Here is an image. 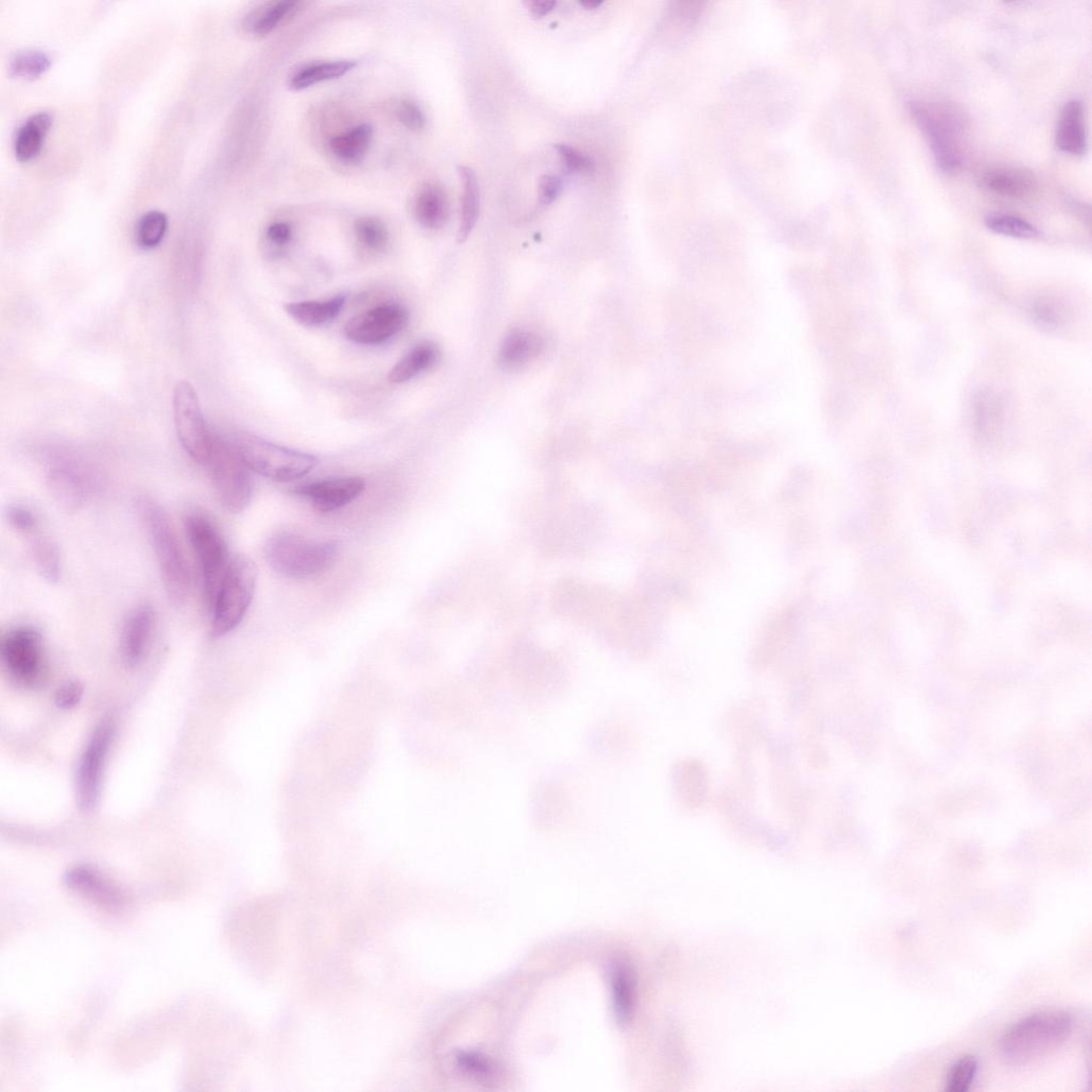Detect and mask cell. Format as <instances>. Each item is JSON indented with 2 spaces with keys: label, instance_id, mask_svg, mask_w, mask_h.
Masks as SVG:
<instances>
[{
  "label": "cell",
  "instance_id": "obj_1",
  "mask_svg": "<svg viewBox=\"0 0 1092 1092\" xmlns=\"http://www.w3.org/2000/svg\"><path fill=\"white\" fill-rule=\"evenodd\" d=\"M136 505L150 537L167 597L175 606L184 605L190 592L191 575L173 524L151 497L140 496Z\"/></svg>",
  "mask_w": 1092,
  "mask_h": 1092
},
{
  "label": "cell",
  "instance_id": "obj_2",
  "mask_svg": "<svg viewBox=\"0 0 1092 1092\" xmlns=\"http://www.w3.org/2000/svg\"><path fill=\"white\" fill-rule=\"evenodd\" d=\"M1072 1018L1064 1010H1044L1021 1019L1004 1034L1000 1048L1004 1061L1027 1066L1060 1048L1070 1037Z\"/></svg>",
  "mask_w": 1092,
  "mask_h": 1092
},
{
  "label": "cell",
  "instance_id": "obj_3",
  "mask_svg": "<svg viewBox=\"0 0 1092 1092\" xmlns=\"http://www.w3.org/2000/svg\"><path fill=\"white\" fill-rule=\"evenodd\" d=\"M339 549L336 540L319 541L279 532L265 543L264 554L277 573L294 579H308L330 570Z\"/></svg>",
  "mask_w": 1092,
  "mask_h": 1092
},
{
  "label": "cell",
  "instance_id": "obj_4",
  "mask_svg": "<svg viewBox=\"0 0 1092 1092\" xmlns=\"http://www.w3.org/2000/svg\"><path fill=\"white\" fill-rule=\"evenodd\" d=\"M909 110L932 148L938 167L946 173L958 172L965 159L962 114L946 103L923 100L910 103Z\"/></svg>",
  "mask_w": 1092,
  "mask_h": 1092
},
{
  "label": "cell",
  "instance_id": "obj_5",
  "mask_svg": "<svg viewBox=\"0 0 1092 1092\" xmlns=\"http://www.w3.org/2000/svg\"><path fill=\"white\" fill-rule=\"evenodd\" d=\"M231 444L252 472L277 482H292L305 477L318 463L312 455L245 433L235 435Z\"/></svg>",
  "mask_w": 1092,
  "mask_h": 1092
},
{
  "label": "cell",
  "instance_id": "obj_6",
  "mask_svg": "<svg viewBox=\"0 0 1092 1092\" xmlns=\"http://www.w3.org/2000/svg\"><path fill=\"white\" fill-rule=\"evenodd\" d=\"M256 582L255 563L246 556L233 557L210 610L213 637H224L237 628L250 608Z\"/></svg>",
  "mask_w": 1092,
  "mask_h": 1092
},
{
  "label": "cell",
  "instance_id": "obj_7",
  "mask_svg": "<svg viewBox=\"0 0 1092 1092\" xmlns=\"http://www.w3.org/2000/svg\"><path fill=\"white\" fill-rule=\"evenodd\" d=\"M184 523L199 562L205 597L211 610L232 560L228 544L217 525L205 514L191 512Z\"/></svg>",
  "mask_w": 1092,
  "mask_h": 1092
},
{
  "label": "cell",
  "instance_id": "obj_8",
  "mask_svg": "<svg viewBox=\"0 0 1092 1092\" xmlns=\"http://www.w3.org/2000/svg\"><path fill=\"white\" fill-rule=\"evenodd\" d=\"M217 496L231 514L244 512L253 495V478L247 464L231 442L214 435L213 449L207 464Z\"/></svg>",
  "mask_w": 1092,
  "mask_h": 1092
},
{
  "label": "cell",
  "instance_id": "obj_9",
  "mask_svg": "<svg viewBox=\"0 0 1092 1092\" xmlns=\"http://www.w3.org/2000/svg\"><path fill=\"white\" fill-rule=\"evenodd\" d=\"M46 483L55 502L74 513L99 490L100 477L88 462L59 454L47 462Z\"/></svg>",
  "mask_w": 1092,
  "mask_h": 1092
},
{
  "label": "cell",
  "instance_id": "obj_10",
  "mask_svg": "<svg viewBox=\"0 0 1092 1092\" xmlns=\"http://www.w3.org/2000/svg\"><path fill=\"white\" fill-rule=\"evenodd\" d=\"M173 415L181 447L196 463L207 467L215 434L209 428L198 393L188 381H179L175 386Z\"/></svg>",
  "mask_w": 1092,
  "mask_h": 1092
},
{
  "label": "cell",
  "instance_id": "obj_11",
  "mask_svg": "<svg viewBox=\"0 0 1092 1092\" xmlns=\"http://www.w3.org/2000/svg\"><path fill=\"white\" fill-rule=\"evenodd\" d=\"M114 736V725L109 720L100 723L91 735L76 776V795L84 812L94 810L100 795L105 764Z\"/></svg>",
  "mask_w": 1092,
  "mask_h": 1092
},
{
  "label": "cell",
  "instance_id": "obj_12",
  "mask_svg": "<svg viewBox=\"0 0 1092 1092\" xmlns=\"http://www.w3.org/2000/svg\"><path fill=\"white\" fill-rule=\"evenodd\" d=\"M0 654L10 676L24 686H33L44 672L43 636L31 626H18L2 639Z\"/></svg>",
  "mask_w": 1092,
  "mask_h": 1092
},
{
  "label": "cell",
  "instance_id": "obj_13",
  "mask_svg": "<svg viewBox=\"0 0 1092 1092\" xmlns=\"http://www.w3.org/2000/svg\"><path fill=\"white\" fill-rule=\"evenodd\" d=\"M408 320V312L400 306L384 305L353 317L343 331L359 345H379L398 334Z\"/></svg>",
  "mask_w": 1092,
  "mask_h": 1092
},
{
  "label": "cell",
  "instance_id": "obj_14",
  "mask_svg": "<svg viewBox=\"0 0 1092 1092\" xmlns=\"http://www.w3.org/2000/svg\"><path fill=\"white\" fill-rule=\"evenodd\" d=\"M366 487L367 483L361 477L346 476L300 484L293 491L308 499L315 511L329 514L353 502Z\"/></svg>",
  "mask_w": 1092,
  "mask_h": 1092
},
{
  "label": "cell",
  "instance_id": "obj_15",
  "mask_svg": "<svg viewBox=\"0 0 1092 1092\" xmlns=\"http://www.w3.org/2000/svg\"><path fill=\"white\" fill-rule=\"evenodd\" d=\"M156 612L150 604H140L128 616L121 634V655L129 667L145 658L155 630Z\"/></svg>",
  "mask_w": 1092,
  "mask_h": 1092
},
{
  "label": "cell",
  "instance_id": "obj_16",
  "mask_svg": "<svg viewBox=\"0 0 1092 1092\" xmlns=\"http://www.w3.org/2000/svg\"><path fill=\"white\" fill-rule=\"evenodd\" d=\"M1056 143L1067 154L1082 156L1088 149L1084 107L1080 99L1072 98L1064 105L1059 119Z\"/></svg>",
  "mask_w": 1092,
  "mask_h": 1092
},
{
  "label": "cell",
  "instance_id": "obj_17",
  "mask_svg": "<svg viewBox=\"0 0 1092 1092\" xmlns=\"http://www.w3.org/2000/svg\"><path fill=\"white\" fill-rule=\"evenodd\" d=\"M543 348L542 338L535 332L515 329L503 338L497 362L504 371L522 369L534 360Z\"/></svg>",
  "mask_w": 1092,
  "mask_h": 1092
},
{
  "label": "cell",
  "instance_id": "obj_18",
  "mask_svg": "<svg viewBox=\"0 0 1092 1092\" xmlns=\"http://www.w3.org/2000/svg\"><path fill=\"white\" fill-rule=\"evenodd\" d=\"M53 123L54 115L49 111H38L24 121L14 137L13 150L17 160L30 161L42 153Z\"/></svg>",
  "mask_w": 1092,
  "mask_h": 1092
},
{
  "label": "cell",
  "instance_id": "obj_19",
  "mask_svg": "<svg viewBox=\"0 0 1092 1092\" xmlns=\"http://www.w3.org/2000/svg\"><path fill=\"white\" fill-rule=\"evenodd\" d=\"M414 217L427 230H439L448 224L450 202L447 193L436 184L424 185L414 202Z\"/></svg>",
  "mask_w": 1092,
  "mask_h": 1092
},
{
  "label": "cell",
  "instance_id": "obj_20",
  "mask_svg": "<svg viewBox=\"0 0 1092 1092\" xmlns=\"http://www.w3.org/2000/svg\"><path fill=\"white\" fill-rule=\"evenodd\" d=\"M345 295H338L325 301L290 302L285 305L287 314L306 328H315L335 319L346 302Z\"/></svg>",
  "mask_w": 1092,
  "mask_h": 1092
},
{
  "label": "cell",
  "instance_id": "obj_21",
  "mask_svg": "<svg viewBox=\"0 0 1092 1092\" xmlns=\"http://www.w3.org/2000/svg\"><path fill=\"white\" fill-rule=\"evenodd\" d=\"M440 355L435 342H419L395 364L388 379L395 384L409 382L419 374L432 370L439 362Z\"/></svg>",
  "mask_w": 1092,
  "mask_h": 1092
},
{
  "label": "cell",
  "instance_id": "obj_22",
  "mask_svg": "<svg viewBox=\"0 0 1092 1092\" xmlns=\"http://www.w3.org/2000/svg\"><path fill=\"white\" fill-rule=\"evenodd\" d=\"M983 183L989 190L1009 198H1024L1036 188L1034 175L1017 168L991 169L984 174Z\"/></svg>",
  "mask_w": 1092,
  "mask_h": 1092
},
{
  "label": "cell",
  "instance_id": "obj_23",
  "mask_svg": "<svg viewBox=\"0 0 1092 1092\" xmlns=\"http://www.w3.org/2000/svg\"><path fill=\"white\" fill-rule=\"evenodd\" d=\"M462 185V201L458 242L462 244L469 238L476 226L479 215L480 190L475 171L467 166L458 168Z\"/></svg>",
  "mask_w": 1092,
  "mask_h": 1092
},
{
  "label": "cell",
  "instance_id": "obj_24",
  "mask_svg": "<svg viewBox=\"0 0 1092 1092\" xmlns=\"http://www.w3.org/2000/svg\"><path fill=\"white\" fill-rule=\"evenodd\" d=\"M374 137L370 125H361L333 137L329 148L332 154L345 164H357L368 154Z\"/></svg>",
  "mask_w": 1092,
  "mask_h": 1092
},
{
  "label": "cell",
  "instance_id": "obj_25",
  "mask_svg": "<svg viewBox=\"0 0 1092 1092\" xmlns=\"http://www.w3.org/2000/svg\"><path fill=\"white\" fill-rule=\"evenodd\" d=\"M357 67L352 60H336L308 65L299 69L290 80V87L294 91L309 89L321 83L330 82L348 74Z\"/></svg>",
  "mask_w": 1092,
  "mask_h": 1092
},
{
  "label": "cell",
  "instance_id": "obj_26",
  "mask_svg": "<svg viewBox=\"0 0 1092 1092\" xmlns=\"http://www.w3.org/2000/svg\"><path fill=\"white\" fill-rule=\"evenodd\" d=\"M301 6V2H294V0L269 3L252 13V16L248 18V26L254 35L267 36L296 14Z\"/></svg>",
  "mask_w": 1092,
  "mask_h": 1092
},
{
  "label": "cell",
  "instance_id": "obj_27",
  "mask_svg": "<svg viewBox=\"0 0 1092 1092\" xmlns=\"http://www.w3.org/2000/svg\"><path fill=\"white\" fill-rule=\"evenodd\" d=\"M30 551L35 567L47 580L58 581L62 574V557L57 544L40 532L30 536Z\"/></svg>",
  "mask_w": 1092,
  "mask_h": 1092
},
{
  "label": "cell",
  "instance_id": "obj_28",
  "mask_svg": "<svg viewBox=\"0 0 1092 1092\" xmlns=\"http://www.w3.org/2000/svg\"><path fill=\"white\" fill-rule=\"evenodd\" d=\"M68 882L78 891L87 892L89 898H95L96 901L103 902V904H114L118 901V894L112 886L92 868L77 867L72 869L68 875Z\"/></svg>",
  "mask_w": 1092,
  "mask_h": 1092
},
{
  "label": "cell",
  "instance_id": "obj_29",
  "mask_svg": "<svg viewBox=\"0 0 1092 1092\" xmlns=\"http://www.w3.org/2000/svg\"><path fill=\"white\" fill-rule=\"evenodd\" d=\"M169 220L165 213L150 211L141 216L135 229L136 245L150 251L160 246L168 232Z\"/></svg>",
  "mask_w": 1092,
  "mask_h": 1092
},
{
  "label": "cell",
  "instance_id": "obj_30",
  "mask_svg": "<svg viewBox=\"0 0 1092 1092\" xmlns=\"http://www.w3.org/2000/svg\"><path fill=\"white\" fill-rule=\"evenodd\" d=\"M612 985L616 1015L622 1022H628L632 1015L634 1000L630 969L622 963L617 964L612 972Z\"/></svg>",
  "mask_w": 1092,
  "mask_h": 1092
},
{
  "label": "cell",
  "instance_id": "obj_31",
  "mask_svg": "<svg viewBox=\"0 0 1092 1092\" xmlns=\"http://www.w3.org/2000/svg\"><path fill=\"white\" fill-rule=\"evenodd\" d=\"M51 65L50 54L43 50L26 49L12 56L9 68L14 76L32 79L46 73Z\"/></svg>",
  "mask_w": 1092,
  "mask_h": 1092
},
{
  "label": "cell",
  "instance_id": "obj_32",
  "mask_svg": "<svg viewBox=\"0 0 1092 1092\" xmlns=\"http://www.w3.org/2000/svg\"><path fill=\"white\" fill-rule=\"evenodd\" d=\"M355 233L360 244L372 252L388 248L390 234L386 225L375 217H362L356 221Z\"/></svg>",
  "mask_w": 1092,
  "mask_h": 1092
},
{
  "label": "cell",
  "instance_id": "obj_33",
  "mask_svg": "<svg viewBox=\"0 0 1092 1092\" xmlns=\"http://www.w3.org/2000/svg\"><path fill=\"white\" fill-rule=\"evenodd\" d=\"M985 224L990 231L1007 237L1027 239L1038 234V230L1028 221L1008 214L989 215Z\"/></svg>",
  "mask_w": 1092,
  "mask_h": 1092
},
{
  "label": "cell",
  "instance_id": "obj_34",
  "mask_svg": "<svg viewBox=\"0 0 1092 1092\" xmlns=\"http://www.w3.org/2000/svg\"><path fill=\"white\" fill-rule=\"evenodd\" d=\"M978 1069L979 1063L974 1057L966 1056L960 1059L950 1069L945 1089L949 1092H965L972 1085Z\"/></svg>",
  "mask_w": 1092,
  "mask_h": 1092
},
{
  "label": "cell",
  "instance_id": "obj_35",
  "mask_svg": "<svg viewBox=\"0 0 1092 1092\" xmlns=\"http://www.w3.org/2000/svg\"><path fill=\"white\" fill-rule=\"evenodd\" d=\"M558 155L560 156L562 163L571 172L580 174H591L596 170L595 160L579 150L570 147L568 145L559 144L555 146Z\"/></svg>",
  "mask_w": 1092,
  "mask_h": 1092
},
{
  "label": "cell",
  "instance_id": "obj_36",
  "mask_svg": "<svg viewBox=\"0 0 1092 1092\" xmlns=\"http://www.w3.org/2000/svg\"><path fill=\"white\" fill-rule=\"evenodd\" d=\"M11 528L18 534L32 536L38 532V519L33 512L24 505H13L7 514Z\"/></svg>",
  "mask_w": 1092,
  "mask_h": 1092
},
{
  "label": "cell",
  "instance_id": "obj_37",
  "mask_svg": "<svg viewBox=\"0 0 1092 1092\" xmlns=\"http://www.w3.org/2000/svg\"><path fill=\"white\" fill-rule=\"evenodd\" d=\"M399 123L414 133H420L426 127V118L420 107L409 99H403L396 108Z\"/></svg>",
  "mask_w": 1092,
  "mask_h": 1092
},
{
  "label": "cell",
  "instance_id": "obj_38",
  "mask_svg": "<svg viewBox=\"0 0 1092 1092\" xmlns=\"http://www.w3.org/2000/svg\"><path fill=\"white\" fill-rule=\"evenodd\" d=\"M84 697V685L79 681H70L60 686L56 696L55 703L64 711L74 709Z\"/></svg>",
  "mask_w": 1092,
  "mask_h": 1092
},
{
  "label": "cell",
  "instance_id": "obj_39",
  "mask_svg": "<svg viewBox=\"0 0 1092 1092\" xmlns=\"http://www.w3.org/2000/svg\"><path fill=\"white\" fill-rule=\"evenodd\" d=\"M562 181L558 176L546 174L540 178L538 186L539 204L542 207L550 206L560 196Z\"/></svg>",
  "mask_w": 1092,
  "mask_h": 1092
},
{
  "label": "cell",
  "instance_id": "obj_40",
  "mask_svg": "<svg viewBox=\"0 0 1092 1092\" xmlns=\"http://www.w3.org/2000/svg\"><path fill=\"white\" fill-rule=\"evenodd\" d=\"M459 1066L469 1072V1074L479 1077H490L493 1075V1066L483 1058L477 1055L465 1054L458 1058Z\"/></svg>",
  "mask_w": 1092,
  "mask_h": 1092
},
{
  "label": "cell",
  "instance_id": "obj_41",
  "mask_svg": "<svg viewBox=\"0 0 1092 1092\" xmlns=\"http://www.w3.org/2000/svg\"><path fill=\"white\" fill-rule=\"evenodd\" d=\"M293 228L288 222H276L268 227L266 238L276 247H285L293 238Z\"/></svg>",
  "mask_w": 1092,
  "mask_h": 1092
},
{
  "label": "cell",
  "instance_id": "obj_42",
  "mask_svg": "<svg viewBox=\"0 0 1092 1092\" xmlns=\"http://www.w3.org/2000/svg\"><path fill=\"white\" fill-rule=\"evenodd\" d=\"M531 10L537 16L548 14L556 7L554 0H534L530 3Z\"/></svg>",
  "mask_w": 1092,
  "mask_h": 1092
},
{
  "label": "cell",
  "instance_id": "obj_43",
  "mask_svg": "<svg viewBox=\"0 0 1092 1092\" xmlns=\"http://www.w3.org/2000/svg\"><path fill=\"white\" fill-rule=\"evenodd\" d=\"M602 0H582L580 5L588 9H596L602 5Z\"/></svg>",
  "mask_w": 1092,
  "mask_h": 1092
}]
</instances>
